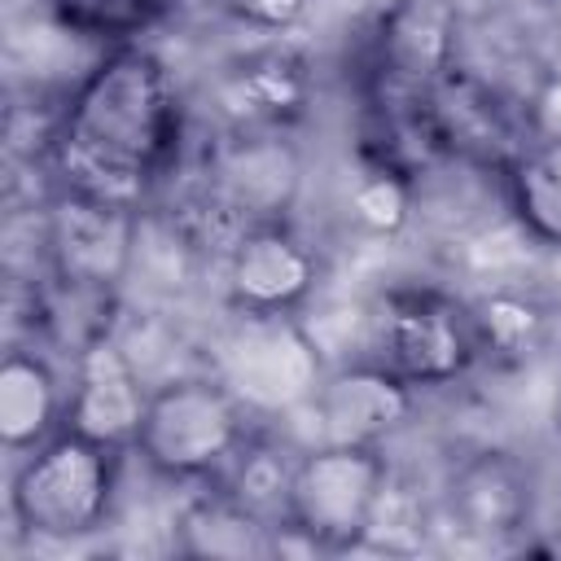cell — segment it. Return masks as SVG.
<instances>
[{
	"label": "cell",
	"mask_w": 561,
	"mask_h": 561,
	"mask_svg": "<svg viewBox=\"0 0 561 561\" xmlns=\"http://www.w3.org/2000/svg\"><path fill=\"white\" fill-rule=\"evenodd\" d=\"M478 320V337H482V355H526L539 337H543V307L522 298V294H491L473 307Z\"/></svg>",
	"instance_id": "19"
},
{
	"label": "cell",
	"mask_w": 561,
	"mask_h": 561,
	"mask_svg": "<svg viewBox=\"0 0 561 561\" xmlns=\"http://www.w3.org/2000/svg\"><path fill=\"white\" fill-rule=\"evenodd\" d=\"M460 53L456 0H390L373 26L377 105H421L451 75Z\"/></svg>",
	"instance_id": "6"
},
{
	"label": "cell",
	"mask_w": 561,
	"mask_h": 561,
	"mask_svg": "<svg viewBox=\"0 0 561 561\" xmlns=\"http://www.w3.org/2000/svg\"><path fill=\"white\" fill-rule=\"evenodd\" d=\"M390 460L381 447L316 443L294 460L285 491V530L311 552H346L368 539L386 504Z\"/></svg>",
	"instance_id": "3"
},
{
	"label": "cell",
	"mask_w": 561,
	"mask_h": 561,
	"mask_svg": "<svg viewBox=\"0 0 561 561\" xmlns=\"http://www.w3.org/2000/svg\"><path fill=\"white\" fill-rule=\"evenodd\" d=\"M298 153L280 131H237L210 162L206 202H215L241 228L285 219L298 193Z\"/></svg>",
	"instance_id": "10"
},
{
	"label": "cell",
	"mask_w": 561,
	"mask_h": 561,
	"mask_svg": "<svg viewBox=\"0 0 561 561\" xmlns=\"http://www.w3.org/2000/svg\"><path fill=\"white\" fill-rule=\"evenodd\" d=\"M219 4L254 31H289L307 13V0H219Z\"/></svg>",
	"instance_id": "20"
},
{
	"label": "cell",
	"mask_w": 561,
	"mask_h": 561,
	"mask_svg": "<svg viewBox=\"0 0 561 561\" xmlns=\"http://www.w3.org/2000/svg\"><path fill=\"white\" fill-rule=\"evenodd\" d=\"M215 101L232 131H285L311 105V70L289 48H263L219 75Z\"/></svg>",
	"instance_id": "13"
},
{
	"label": "cell",
	"mask_w": 561,
	"mask_h": 561,
	"mask_svg": "<svg viewBox=\"0 0 561 561\" xmlns=\"http://www.w3.org/2000/svg\"><path fill=\"white\" fill-rule=\"evenodd\" d=\"M530 508H535L530 469L504 447H482L465 456L447 478V513L473 539H508L526 530Z\"/></svg>",
	"instance_id": "12"
},
{
	"label": "cell",
	"mask_w": 561,
	"mask_h": 561,
	"mask_svg": "<svg viewBox=\"0 0 561 561\" xmlns=\"http://www.w3.org/2000/svg\"><path fill=\"white\" fill-rule=\"evenodd\" d=\"M504 193L526 237L561 250V136L526 145L504 167Z\"/></svg>",
	"instance_id": "15"
},
{
	"label": "cell",
	"mask_w": 561,
	"mask_h": 561,
	"mask_svg": "<svg viewBox=\"0 0 561 561\" xmlns=\"http://www.w3.org/2000/svg\"><path fill=\"white\" fill-rule=\"evenodd\" d=\"M171 4L175 0H53V13L61 26L88 39L131 44V35L149 31Z\"/></svg>",
	"instance_id": "17"
},
{
	"label": "cell",
	"mask_w": 561,
	"mask_h": 561,
	"mask_svg": "<svg viewBox=\"0 0 561 561\" xmlns=\"http://www.w3.org/2000/svg\"><path fill=\"white\" fill-rule=\"evenodd\" d=\"M557 425H561V403H557Z\"/></svg>",
	"instance_id": "22"
},
{
	"label": "cell",
	"mask_w": 561,
	"mask_h": 561,
	"mask_svg": "<svg viewBox=\"0 0 561 561\" xmlns=\"http://www.w3.org/2000/svg\"><path fill=\"white\" fill-rule=\"evenodd\" d=\"M346 210L364 232L394 237L412 219V175L368 162L364 175L355 180V188L346 193Z\"/></svg>",
	"instance_id": "18"
},
{
	"label": "cell",
	"mask_w": 561,
	"mask_h": 561,
	"mask_svg": "<svg viewBox=\"0 0 561 561\" xmlns=\"http://www.w3.org/2000/svg\"><path fill=\"white\" fill-rule=\"evenodd\" d=\"M70 390L53 364L35 351H9L0 364V443L9 451H31L66 425Z\"/></svg>",
	"instance_id": "14"
},
{
	"label": "cell",
	"mask_w": 561,
	"mask_h": 561,
	"mask_svg": "<svg viewBox=\"0 0 561 561\" xmlns=\"http://www.w3.org/2000/svg\"><path fill=\"white\" fill-rule=\"evenodd\" d=\"M145 403H149V390L140 386L131 359L110 337H96L75 355V381H70V403H66L70 430L127 451L136 447Z\"/></svg>",
	"instance_id": "11"
},
{
	"label": "cell",
	"mask_w": 561,
	"mask_h": 561,
	"mask_svg": "<svg viewBox=\"0 0 561 561\" xmlns=\"http://www.w3.org/2000/svg\"><path fill=\"white\" fill-rule=\"evenodd\" d=\"M267 517L232 491L202 495L180 513V548L188 557H263L272 552Z\"/></svg>",
	"instance_id": "16"
},
{
	"label": "cell",
	"mask_w": 561,
	"mask_h": 561,
	"mask_svg": "<svg viewBox=\"0 0 561 561\" xmlns=\"http://www.w3.org/2000/svg\"><path fill=\"white\" fill-rule=\"evenodd\" d=\"M412 399H416V390L381 359L342 364L311 390L320 443L381 447L390 434H399L408 425Z\"/></svg>",
	"instance_id": "9"
},
{
	"label": "cell",
	"mask_w": 561,
	"mask_h": 561,
	"mask_svg": "<svg viewBox=\"0 0 561 561\" xmlns=\"http://www.w3.org/2000/svg\"><path fill=\"white\" fill-rule=\"evenodd\" d=\"M245 438H250L245 408L224 381L175 377L149 390L136 430V451L153 473L171 482H197L219 473L228 460H237Z\"/></svg>",
	"instance_id": "4"
},
{
	"label": "cell",
	"mask_w": 561,
	"mask_h": 561,
	"mask_svg": "<svg viewBox=\"0 0 561 561\" xmlns=\"http://www.w3.org/2000/svg\"><path fill=\"white\" fill-rule=\"evenodd\" d=\"M500 4H517V9H548L552 0H500Z\"/></svg>",
	"instance_id": "21"
},
{
	"label": "cell",
	"mask_w": 561,
	"mask_h": 561,
	"mask_svg": "<svg viewBox=\"0 0 561 561\" xmlns=\"http://www.w3.org/2000/svg\"><path fill=\"white\" fill-rule=\"evenodd\" d=\"M377 359L394 368L412 390L460 381L482 359L473 307L430 285L390 289L377 316Z\"/></svg>",
	"instance_id": "5"
},
{
	"label": "cell",
	"mask_w": 561,
	"mask_h": 561,
	"mask_svg": "<svg viewBox=\"0 0 561 561\" xmlns=\"http://www.w3.org/2000/svg\"><path fill=\"white\" fill-rule=\"evenodd\" d=\"M184 105L171 70L140 44H114L70 92L53 127V171L66 193L140 210L171 171Z\"/></svg>",
	"instance_id": "1"
},
{
	"label": "cell",
	"mask_w": 561,
	"mask_h": 561,
	"mask_svg": "<svg viewBox=\"0 0 561 561\" xmlns=\"http://www.w3.org/2000/svg\"><path fill=\"white\" fill-rule=\"evenodd\" d=\"M316 280L320 259L285 219L250 224L228 241V302L250 320L294 316Z\"/></svg>",
	"instance_id": "7"
},
{
	"label": "cell",
	"mask_w": 561,
	"mask_h": 561,
	"mask_svg": "<svg viewBox=\"0 0 561 561\" xmlns=\"http://www.w3.org/2000/svg\"><path fill=\"white\" fill-rule=\"evenodd\" d=\"M44 250L57 285L110 294L131 267L136 210L61 188L44 219Z\"/></svg>",
	"instance_id": "8"
},
{
	"label": "cell",
	"mask_w": 561,
	"mask_h": 561,
	"mask_svg": "<svg viewBox=\"0 0 561 561\" xmlns=\"http://www.w3.org/2000/svg\"><path fill=\"white\" fill-rule=\"evenodd\" d=\"M123 451L70 425L26 451L9 482V513L22 535L70 543L96 535L114 508Z\"/></svg>",
	"instance_id": "2"
}]
</instances>
